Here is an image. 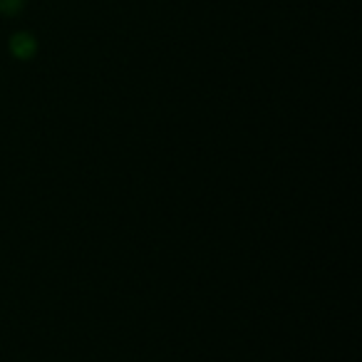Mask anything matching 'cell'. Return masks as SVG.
I'll list each match as a JSON object with an SVG mask.
<instances>
[{
  "instance_id": "1",
  "label": "cell",
  "mask_w": 362,
  "mask_h": 362,
  "mask_svg": "<svg viewBox=\"0 0 362 362\" xmlns=\"http://www.w3.org/2000/svg\"><path fill=\"white\" fill-rule=\"evenodd\" d=\"M8 47H11V52L18 57V60H30V57L37 52V40L33 37V33L23 30V33H16V35L11 37Z\"/></svg>"
},
{
  "instance_id": "2",
  "label": "cell",
  "mask_w": 362,
  "mask_h": 362,
  "mask_svg": "<svg viewBox=\"0 0 362 362\" xmlns=\"http://www.w3.org/2000/svg\"><path fill=\"white\" fill-rule=\"evenodd\" d=\"M25 8V0H0V16H18Z\"/></svg>"
}]
</instances>
